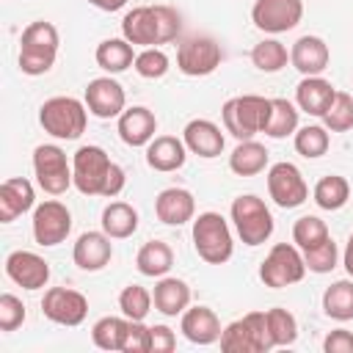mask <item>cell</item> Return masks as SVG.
<instances>
[{
	"instance_id": "obj_1",
	"label": "cell",
	"mask_w": 353,
	"mask_h": 353,
	"mask_svg": "<svg viewBox=\"0 0 353 353\" xmlns=\"http://www.w3.org/2000/svg\"><path fill=\"white\" fill-rule=\"evenodd\" d=\"M72 174H74V188L83 196H105L113 199L124 190V168L116 165L102 146H80L72 157Z\"/></svg>"
},
{
	"instance_id": "obj_2",
	"label": "cell",
	"mask_w": 353,
	"mask_h": 353,
	"mask_svg": "<svg viewBox=\"0 0 353 353\" xmlns=\"http://www.w3.org/2000/svg\"><path fill=\"white\" fill-rule=\"evenodd\" d=\"M19 69L22 74H30V77H39V74H47L55 63V55H58V28L52 22H44V19H36L30 22L25 30H22V41H19Z\"/></svg>"
},
{
	"instance_id": "obj_3",
	"label": "cell",
	"mask_w": 353,
	"mask_h": 353,
	"mask_svg": "<svg viewBox=\"0 0 353 353\" xmlns=\"http://www.w3.org/2000/svg\"><path fill=\"white\" fill-rule=\"evenodd\" d=\"M223 130L232 132L237 141H248L256 132H265V124L270 119V99L259 94H243L232 97L221 108Z\"/></svg>"
},
{
	"instance_id": "obj_4",
	"label": "cell",
	"mask_w": 353,
	"mask_h": 353,
	"mask_svg": "<svg viewBox=\"0 0 353 353\" xmlns=\"http://www.w3.org/2000/svg\"><path fill=\"white\" fill-rule=\"evenodd\" d=\"M85 121L88 108L74 97H50L39 108V124L44 127V132L61 141H77L85 132Z\"/></svg>"
},
{
	"instance_id": "obj_5",
	"label": "cell",
	"mask_w": 353,
	"mask_h": 353,
	"mask_svg": "<svg viewBox=\"0 0 353 353\" xmlns=\"http://www.w3.org/2000/svg\"><path fill=\"white\" fill-rule=\"evenodd\" d=\"M193 248L207 265H223L232 259L234 240L221 212H201L193 218Z\"/></svg>"
},
{
	"instance_id": "obj_6",
	"label": "cell",
	"mask_w": 353,
	"mask_h": 353,
	"mask_svg": "<svg viewBox=\"0 0 353 353\" xmlns=\"http://www.w3.org/2000/svg\"><path fill=\"white\" fill-rule=\"evenodd\" d=\"M232 223H234L237 237L251 248L262 245L273 234V215H270L268 204L254 193L237 196L232 201Z\"/></svg>"
},
{
	"instance_id": "obj_7",
	"label": "cell",
	"mask_w": 353,
	"mask_h": 353,
	"mask_svg": "<svg viewBox=\"0 0 353 353\" xmlns=\"http://www.w3.org/2000/svg\"><path fill=\"white\" fill-rule=\"evenodd\" d=\"M33 174L39 188L50 196H61L74 185V174L66 160V152L55 143H41L33 149Z\"/></svg>"
},
{
	"instance_id": "obj_8",
	"label": "cell",
	"mask_w": 353,
	"mask_h": 353,
	"mask_svg": "<svg viewBox=\"0 0 353 353\" xmlns=\"http://www.w3.org/2000/svg\"><path fill=\"white\" fill-rule=\"evenodd\" d=\"M303 276H306L303 254L298 251V245H290V243H276L268 251V256L262 259V265H259L262 284L265 287H273V290L298 284Z\"/></svg>"
},
{
	"instance_id": "obj_9",
	"label": "cell",
	"mask_w": 353,
	"mask_h": 353,
	"mask_svg": "<svg viewBox=\"0 0 353 353\" xmlns=\"http://www.w3.org/2000/svg\"><path fill=\"white\" fill-rule=\"evenodd\" d=\"M223 61V50L210 36H190L176 47V69L188 77H207Z\"/></svg>"
},
{
	"instance_id": "obj_10",
	"label": "cell",
	"mask_w": 353,
	"mask_h": 353,
	"mask_svg": "<svg viewBox=\"0 0 353 353\" xmlns=\"http://www.w3.org/2000/svg\"><path fill=\"white\" fill-rule=\"evenodd\" d=\"M72 232V212L58 199H47L33 210V240L44 248L63 243Z\"/></svg>"
},
{
	"instance_id": "obj_11",
	"label": "cell",
	"mask_w": 353,
	"mask_h": 353,
	"mask_svg": "<svg viewBox=\"0 0 353 353\" xmlns=\"http://www.w3.org/2000/svg\"><path fill=\"white\" fill-rule=\"evenodd\" d=\"M268 193L281 210L301 207L309 199V188L303 182V174L292 163H273L268 168Z\"/></svg>"
},
{
	"instance_id": "obj_12",
	"label": "cell",
	"mask_w": 353,
	"mask_h": 353,
	"mask_svg": "<svg viewBox=\"0 0 353 353\" xmlns=\"http://www.w3.org/2000/svg\"><path fill=\"white\" fill-rule=\"evenodd\" d=\"M41 312L47 320L66 325V328H74L88 314V298L77 290H69V287H50L41 298Z\"/></svg>"
},
{
	"instance_id": "obj_13",
	"label": "cell",
	"mask_w": 353,
	"mask_h": 353,
	"mask_svg": "<svg viewBox=\"0 0 353 353\" xmlns=\"http://www.w3.org/2000/svg\"><path fill=\"white\" fill-rule=\"evenodd\" d=\"M303 17V0H256L251 19L265 33H287Z\"/></svg>"
},
{
	"instance_id": "obj_14",
	"label": "cell",
	"mask_w": 353,
	"mask_h": 353,
	"mask_svg": "<svg viewBox=\"0 0 353 353\" xmlns=\"http://www.w3.org/2000/svg\"><path fill=\"white\" fill-rule=\"evenodd\" d=\"M127 94L113 77H94L85 85V108L97 119H116L124 113Z\"/></svg>"
},
{
	"instance_id": "obj_15",
	"label": "cell",
	"mask_w": 353,
	"mask_h": 353,
	"mask_svg": "<svg viewBox=\"0 0 353 353\" xmlns=\"http://www.w3.org/2000/svg\"><path fill=\"white\" fill-rule=\"evenodd\" d=\"M6 276L22 290H41L50 281V265L33 251H11L6 256Z\"/></svg>"
},
{
	"instance_id": "obj_16",
	"label": "cell",
	"mask_w": 353,
	"mask_h": 353,
	"mask_svg": "<svg viewBox=\"0 0 353 353\" xmlns=\"http://www.w3.org/2000/svg\"><path fill=\"white\" fill-rule=\"evenodd\" d=\"M331 61V50L320 36H301L292 47H290V63L303 74V77H314L323 74L328 69Z\"/></svg>"
},
{
	"instance_id": "obj_17",
	"label": "cell",
	"mask_w": 353,
	"mask_h": 353,
	"mask_svg": "<svg viewBox=\"0 0 353 353\" xmlns=\"http://www.w3.org/2000/svg\"><path fill=\"white\" fill-rule=\"evenodd\" d=\"M110 240L113 237H108L105 232H83L77 237L74 248H72L74 265L80 270H88V273L102 270L110 262V256H113V243Z\"/></svg>"
},
{
	"instance_id": "obj_18",
	"label": "cell",
	"mask_w": 353,
	"mask_h": 353,
	"mask_svg": "<svg viewBox=\"0 0 353 353\" xmlns=\"http://www.w3.org/2000/svg\"><path fill=\"white\" fill-rule=\"evenodd\" d=\"M182 141L188 146V152L204 157V160H212L223 152V132L215 121L210 119H193L185 124L182 130Z\"/></svg>"
},
{
	"instance_id": "obj_19",
	"label": "cell",
	"mask_w": 353,
	"mask_h": 353,
	"mask_svg": "<svg viewBox=\"0 0 353 353\" xmlns=\"http://www.w3.org/2000/svg\"><path fill=\"white\" fill-rule=\"evenodd\" d=\"M157 132V119L149 108L143 105H132V108H124V113L119 116V138L127 143V146H149V141L154 138Z\"/></svg>"
},
{
	"instance_id": "obj_20",
	"label": "cell",
	"mask_w": 353,
	"mask_h": 353,
	"mask_svg": "<svg viewBox=\"0 0 353 353\" xmlns=\"http://www.w3.org/2000/svg\"><path fill=\"white\" fill-rule=\"evenodd\" d=\"M154 215L168 226H182L196 215V199L185 188H165L154 199Z\"/></svg>"
},
{
	"instance_id": "obj_21",
	"label": "cell",
	"mask_w": 353,
	"mask_h": 353,
	"mask_svg": "<svg viewBox=\"0 0 353 353\" xmlns=\"http://www.w3.org/2000/svg\"><path fill=\"white\" fill-rule=\"evenodd\" d=\"M179 331L185 334L188 342L193 345H212L221 339V320L210 306H190L182 312Z\"/></svg>"
},
{
	"instance_id": "obj_22",
	"label": "cell",
	"mask_w": 353,
	"mask_h": 353,
	"mask_svg": "<svg viewBox=\"0 0 353 353\" xmlns=\"http://www.w3.org/2000/svg\"><path fill=\"white\" fill-rule=\"evenodd\" d=\"M185 160H188V146L176 135H154L146 146V163L160 174H171L182 168Z\"/></svg>"
},
{
	"instance_id": "obj_23",
	"label": "cell",
	"mask_w": 353,
	"mask_h": 353,
	"mask_svg": "<svg viewBox=\"0 0 353 353\" xmlns=\"http://www.w3.org/2000/svg\"><path fill=\"white\" fill-rule=\"evenodd\" d=\"M36 204V190L25 176H8L0 185V223H11Z\"/></svg>"
},
{
	"instance_id": "obj_24",
	"label": "cell",
	"mask_w": 353,
	"mask_h": 353,
	"mask_svg": "<svg viewBox=\"0 0 353 353\" xmlns=\"http://www.w3.org/2000/svg\"><path fill=\"white\" fill-rule=\"evenodd\" d=\"M334 97H336V88H334L325 77H320V74L303 77V80L298 83V88H295V102H298V108H301L303 113H309V116H317V119L325 116V110L331 108Z\"/></svg>"
},
{
	"instance_id": "obj_25",
	"label": "cell",
	"mask_w": 353,
	"mask_h": 353,
	"mask_svg": "<svg viewBox=\"0 0 353 353\" xmlns=\"http://www.w3.org/2000/svg\"><path fill=\"white\" fill-rule=\"evenodd\" d=\"M121 36L132 47H154L157 44V19L152 6H135L121 19Z\"/></svg>"
},
{
	"instance_id": "obj_26",
	"label": "cell",
	"mask_w": 353,
	"mask_h": 353,
	"mask_svg": "<svg viewBox=\"0 0 353 353\" xmlns=\"http://www.w3.org/2000/svg\"><path fill=\"white\" fill-rule=\"evenodd\" d=\"M154 309L165 317H176L190 306V287L176 276H163L152 290Z\"/></svg>"
},
{
	"instance_id": "obj_27",
	"label": "cell",
	"mask_w": 353,
	"mask_h": 353,
	"mask_svg": "<svg viewBox=\"0 0 353 353\" xmlns=\"http://www.w3.org/2000/svg\"><path fill=\"white\" fill-rule=\"evenodd\" d=\"M174 265V251L168 243L163 240H149L138 248L135 254V268L141 276H149V279H163Z\"/></svg>"
},
{
	"instance_id": "obj_28",
	"label": "cell",
	"mask_w": 353,
	"mask_h": 353,
	"mask_svg": "<svg viewBox=\"0 0 353 353\" xmlns=\"http://www.w3.org/2000/svg\"><path fill=\"white\" fill-rule=\"evenodd\" d=\"M97 66L105 69L108 74H119L124 69H130L135 63V52H132V44L121 36V39H105L97 44Z\"/></svg>"
},
{
	"instance_id": "obj_29",
	"label": "cell",
	"mask_w": 353,
	"mask_h": 353,
	"mask_svg": "<svg viewBox=\"0 0 353 353\" xmlns=\"http://www.w3.org/2000/svg\"><path fill=\"white\" fill-rule=\"evenodd\" d=\"M265 165H268V149L254 138L240 141L229 154V168L237 176H256L265 171Z\"/></svg>"
},
{
	"instance_id": "obj_30",
	"label": "cell",
	"mask_w": 353,
	"mask_h": 353,
	"mask_svg": "<svg viewBox=\"0 0 353 353\" xmlns=\"http://www.w3.org/2000/svg\"><path fill=\"white\" fill-rule=\"evenodd\" d=\"M138 229V210L127 201H110L102 210V232L113 240H124Z\"/></svg>"
},
{
	"instance_id": "obj_31",
	"label": "cell",
	"mask_w": 353,
	"mask_h": 353,
	"mask_svg": "<svg viewBox=\"0 0 353 353\" xmlns=\"http://www.w3.org/2000/svg\"><path fill=\"white\" fill-rule=\"evenodd\" d=\"M323 312L331 320H353V279H339L323 292Z\"/></svg>"
},
{
	"instance_id": "obj_32",
	"label": "cell",
	"mask_w": 353,
	"mask_h": 353,
	"mask_svg": "<svg viewBox=\"0 0 353 353\" xmlns=\"http://www.w3.org/2000/svg\"><path fill=\"white\" fill-rule=\"evenodd\" d=\"M312 196H314V204H317L320 210H331V212H334V210H342V207L347 204V199H350V185H347L345 176L328 174V176H323V179L314 185Z\"/></svg>"
},
{
	"instance_id": "obj_33",
	"label": "cell",
	"mask_w": 353,
	"mask_h": 353,
	"mask_svg": "<svg viewBox=\"0 0 353 353\" xmlns=\"http://www.w3.org/2000/svg\"><path fill=\"white\" fill-rule=\"evenodd\" d=\"M298 130V108L290 102V99H270V119L265 124V135L268 138H287V135H295Z\"/></svg>"
},
{
	"instance_id": "obj_34",
	"label": "cell",
	"mask_w": 353,
	"mask_h": 353,
	"mask_svg": "<svg viewBox=\"0 0 353 353\" xmlns=\"http://www.w3.org/2000/svg\"><path fill=\"white\" fill-rule=\"evenodd\" d=\"M290 61V52L287 47L279 41V39H262L259 44H254L251 50V63L265 72V74H273V72H281Z\"/></svg>"
},
{
	"instance_id": "obj_35",
	"label": "cell",
	"mask_w": 353,
	"mask_h": 353,
	"mask_svg": "<svg viewBox=\"0 0 353 353\" xmlns=\"http://www.w3.org/2000/svg\"><path fill=\"white\" fill-rule=\"evenodd\" d=\"M124 331H127V317H99L91 328V339L97 347L102 350H121V339H124Z\"/></svg>"
},
{
	"instance_id": "obj_36",
	"label": "cell",
	"mask_w": 353,
	"mask_h": 353,
	"mask_svg": "<svg viewBox=\"0 0 353 353\" xmlns=\"http://www.w3.org/2000/svg\"><path fill=\"white\" fill-rule=\"evenodd\" d=\"M328 130L320 127V124H306V127H298L295 130V152L314 160V157H323L328 152Z\"/></svg>"
},
{
	"instance_id": "obj_37",
	"label": "cell",
	"mask_w": 353,
	"mask_h": 353,
	"mask_svg": "<svg viewBox=\"0 0 353 353\" xmlns=\"http://www.w3.org/2000/svg\"><path fill=\"white\" fill-rule=\"evenodd\" d=\"M328 237H331V234H328V226H325V221L317 218V215H301V218L292 223V243H295L301 251L314 248V245H320V243L328 240Z\"/></svg>"
},
{
	"instance_id": "obj_38",
	"label": "cell",
	"mask_w": 353,
	"mask_h": 353,
	"mask_svg": "<svg viewBox=\"0 0 353 353\" xmlns=\"http://www.w3.org/2000/svg\"><path fill=\"white\" fill-rule=\"evenodd\" d=\"M152 303H154L152 292L146 287H141V284H127L121 290V295H119V309H121V314L127 320H143L149 314Z\"/></svg>"
},
{
	"instance_id": "obj_39",
	"label": "cell",
	"mask_w": 353,
	"mask_h": 353,
	"mask_svg": "<svg viewBox=\"0 0 353 353\" xmlns=\"http://www.w3.org/2000/svg\"><path fill=\"white\" fill-rule=\"evenodd\" d=\"M265 317H268V328H270V336H273V345L276 347L292 345L298 339V320L287 309H281V306L268 309Z\"/></svg>"
},
{
	"instance_id": "obj_40",
	"label": "cell",
	"mask_w": 353,
	"mask_h": 353,
	"mask_svg": "<svg viewBox=\"0 0 353 353\" xmlns=\"http://www.w3.org/2000/svg\"><path fill=\"white\" fill-rule=\"evenodd\" d=\"M221 350L223 353H256V345H254V336H251V328L245 323V317L229 323L223 331H221Z\"/></svg>"
},
{
	"instance_id": "obj_41",
	"label": "cell",
	"mask_w": 353,
	"mask_h": 353,
	"mask_svg": "<svg viewBox=\"0 0 353 353\" xmlns=\"http://www.w3.org/2000/svg\"><path fill=\"white\" fill-rule=\"evenodd\" d=\"M323 127L328 132H345L353 127V94L347 91H336L331 108L323 116Z\"/></svg>"
},
{
	"instance_id": "obj_42",
	"label": "cell",
	"mask_w": 353,
	"mask_h": 353,
	"mask_svg": "<svg viewBox=\"0 0 353 353\" xmlns=\"http://www.w3.org/2000/svg\"><path fill=\"white\" fill-rule=\"evenodd\" d=\"M168 55L160 50V47H143L138 55H135V72L146 80H160L165 72H168Z\"/></svg>"
},
{
	"instance_id": "obj_43",
	"label": "cell",
	"mask_w": 353,
	"mask_h": 353,
	"mask_svg": "<svg viewBox=\"0 0 353 353\" xmlns=\"http://www.w3.org/2000/svg\"><path fill=\"white\" fill-rule=\"evenodd\" d=\"M336 259H339V248H336V243L331 237L323 240L320 245L303 251L306 270H312V273H331L336 268Z\"/></svg>"
},
{
	"instance_id": "obj_44",
	"label": "cell",
	"mask_w": 353,
	"mask_h": 353,
	"mask_svg": "<svg viewBox=\"0 0 353 353\" xmlns=\"http://www.w3.org/2000/svg\"><path fill=\"white\" fill-rule=\"evenodd\" d=\"M121 353H152V325H143V320H127Z\"/></svg>"
},
{
	"instance_id": "obj_45",
	"label": "cell",
	"mask_w": 353,
	"mask_h": 353,
	"mask_svg": "<svg viewBox=\"0 0 353 353\" xmlns=\"http://www.w3.org/2000/svg\"><path fill=\"white\" fill-rule=\"evenodd\" d=\"M154 8V19H157V44H168L179 36L182 30V17L176 8L171 6H152Z\"/></svg>"
},
{
	"instance_id": "obj_46",
	"label": "cell",
	"mask_w": 353,
	"mask_h": 353,
	"mask_svg": "<svg viewBox=\"0 0 353 353\" xmlns=\"http://www.w3.org/2000/svg\"><path fill=\"white\" fill-rule=\"evenodd\" d=\"M25 323V303L11 295L3 292L0 295V331H17Z\"/></svg>"
},
{
	"instance_id": "obj_47",
	"label": "cell",
	"mask_w": 353,
	"mask_h": 353,
	"mask_svg": "<svg viewBox=\"0 0 353 353\" xmlns=\"http://www.w3.org/2000/svg\"><path fill=\"white\" fill-rule=\"evenodd\" d=\"M245 323H248V328H251L256 353H268V350L276 347V345H273V336H270V328H268L265 312H248V314H245Z\"/></svg>"
},
{
	"instance_id": "obj_48",
	"label": "cell",
	"mask_w": 353,
	"mask_h": 353,
	"mask_svg": "<svg viewBox=\"0 0 353 353\" xmlns=\"http://www.w3.org/2000/svg\"><path fill=\"white\" fill-rule=\"evenodd\" d=\"M323 350H325V353H353V334L345 331V328L331 331V334L323 339Z\"/></svg>"
},
{
	"instance_id": "obj_49",
	"label": "cell",
	"mask_w": 353,
	"mask_h": 353,
	"mask_svg": "<svg viewBox=\"0 0 353 353\" xmlns=\"http://www.w3.org/2000/svg\"><path fill=\"white\" fill-rule=\"evenodd\" d=\"M176 347V336L168 325H152V353H171Z\"/></svg>"
},
{
	"instance_id": "obj_50",
	"label": "cell",
	"mask_w": 353,
	"mask_h": 353,
	"mask_svg": "<svg viewBox=\"0 0 353 353\" xmlns=\"http://www.w3.org/2000/svg\"><path fill=\"white\" fill-rule=\"evenodd\" d=\"M94 8H99V11H119V8H124L127 6V0H88Z\"/></svg>"
},
{
	"instance_id": "obj_51",
	"label": "cell",
	"mask_w": 353,
	"mask_h": 353,
	"mask_svg": "<svg viewBox=\"0 0 353 353\" xmlns=\"http://www.w3.org/2000/svg\"><path fill=\"white\" fill-rule=\"evenodd\" d=\"M342 265H345L347 276L353 279V232H350V237H347V245H345V254H342Z\"/></svg>"
}]
</instances>
